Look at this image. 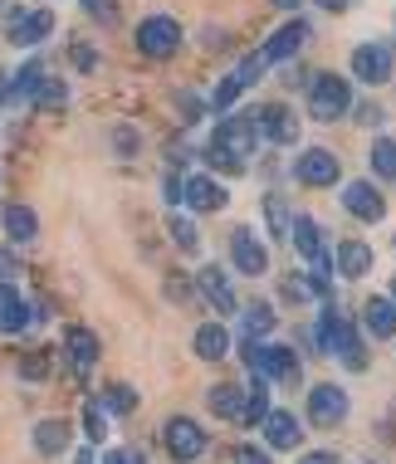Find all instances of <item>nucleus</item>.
I'll list each match as a JSON object with an SVG mask.
<instances>
[{
    "label": "nucleus",
    "instance_id": "1",
    "mask_svg": "<svg viewBox=\"0 0 396 464\" xmlns=\"http://www.w3.org/2000/svg\"><path fill=\"white\" fill-rule=\"evenodd\" d=\"M353 112V79L343 73H308V118L343 122Z\"/></svg>",
    "mask_w": 396,
    "mask_h": 464
},
{
    "label": "nucleus",
    "instance_id": "2",
    "mask_svg": "<svg viewBox=\"0 0 396 464\" xmlns=\"http://www.w3.org/2000/svg\"><path fill=\"white\" fill-rule=\"evenodd\" d=\"M348 411H353V401L343 392V382H308L304 386V420L314 430H338L348 420Z\"/></svg>",
    "mask_w": 396,
    "mask_h": 464
},
{
    "label": "nucleus",
    "instance_id": "3",
    "mask_svg": "<svg viewBox=\"0 0 396 464\" xmlns=\"http://www.w3.org/2000/svg\"><path fill=\"white\" fill-rule=\"evenodd\" d=\"M162 450L171 464H196L210 450V430L196 416H167L162 420Z\"/></svg>",
    "mask_w": 396,
    "mask_h": 464
},
{
    "label": "nucleus",
    "instance_id": "4",
    "mask_svg": "<svg viewBox=\"0 0 396 464\" xmlns=\"http://www.w3.org/2000/svg\"><path fill=\"white\" fill-rule=\"evenodd\" d=\"M357 328V323L343 313L338 304H328L324 298V308H318V318H314V328L304 333V343L314 347V357H338V347L348 343V333Z\"/></svg>",
    "mask_w": 396,
    "mask_h": 464
},
{
    "label": "nucleus",
    "instance_id": "5",
    "mask_svg": "<svg viewBox=\"0 0 396 464\" xmlns=\"http://www.w3.org/2000/svg\"><path fill=\"white\" fill-rule=\"evenodd\" d=\"M196 279V298L210 304V313H220V318H240V298H235V284H230V269L226 265H201L191 274Z\"/></svg>",
    "mask_w": 396,
    "mask_h": 464
},
{
    "label": "nucleus",
    "instance_id": "6",
    "mask_svg": "<svg viewBox=\"0 0 396 464\" xmlns=\"http://www.w3.org/2000/svg\"><path fill=\"white\" fill-rule=\"evenodd\" d=\"M230 269L240 279H265L269 274V245L259 240L255 225H235L230 230Z\"/></svg>",
    "mask_w": 396,
    "mask_h": 464
},
{
    "label": "nucleus",
    "instance_id": "7",
    "mask_svg": "<svg viewBox=\"0 0 396 464\" xmlns=\"http://www.w3.org/2000/svg\"><path fill=\"white\" fill-rule=\"evenodd\" d=\"M294 181L308 186V191H328V186H343V161L328 147H304L294 157Z\"/></svg>",
    "mask_w": 396,
    "mask_h": 464
},
{
    "label": "nucleus",
    "instance_id": "8",
    "mask_svg": "<svg viewBox=\"0 0 396 464\" xmlns=\"http://www.w3.org/2000/svg\"><path fill=\"white\" fill-rule=\"evenodd\" d=\"M304 353H294L289 343H275V337H265L259 343V376H265L269 386H299L304 382Z\"/></svg>",
    "mask_w": 396,
    "mask_h": 464
},
{
    "label": "nucleus",
    "instance_id": "9",
    "mask_svg": "<svg viewBox=\"0 0 396 464\" xmlns=\"http://www.w3.org/2000/svg\"><path fill=\"white\" fill-rule=\"evenodd\" d=\"M132 40H138L142 59H171L181 49V24L171 15H142L138 30H132Z\"/></svg>",
    "mask_w": 396,
    "mask_h": 464
},
{
    "label": "nucleus",
    "instance_id": "10",
    "mask_svg": "<svg viewBox=\"0 0 396 464\" xmlns=\"http://www.w3.org/2000/svg\"><path fill=\"white\" fill-rule=\"evenodd\" d=\"M348 69H353V79H357V83H367V89H382V83H391L396 59H391V49L382 44V40H367V44H357V49H353Z\"/></svg>",
    "mask_w": 396,
    "mask_h": 464
},
{
    "label": "nucleus",
    "instance_id": "11",
    "mask_svg": "<svg viewBox=\"0 0 396 464\" xmlns=\"http://www.w3.org/2000/svg\"><path fill=\"white\" fill-rule=\"evenodd\" d=\"M338 191H343L338 196L343 210H348L357 225H382V220H387V196H382L377 181H343Z\"/></svg>",
    "mask_w": 396,
    "mask_h": 464
},
{
    "label": "nucleus",
    "instance_id": "12",
    "mask_svg": "<svg viewBox=\"0 0 396 464\" xmlns=\"http://www.w3.org/2000/svg\"><path fill=\"white\" fill-rule=\"evenodd\" d=\"M210 142H220L226 152H235V157L250 161V157H255V147H259L255 112H220V118H216V132H210Z\"/></svg>",
    "mask_w": 396,
    "mask_h": 464
},
{
    "label": "nucleus",
    "instance_id": "13",
    "mask_svg": "<svg viewBox=\"0 0 396 464\" xmlns=\"http://www.w3.org/2000/svg\"><path fill=\"white\" fill-rule=\"evenodd\" d=\"M5 24H10V44H20V49H40L49 34H54V10L40 5V10H20V5H10L5 10Z\"/></svg>",
    "mask_w": 396,
    "mask_h": 464
},
{
    "label": "nucleus",
    "instance_id": "14",
    "mask_svg": "<svg viewBox=\"0 0 396 464\" xmlns=\"http://www.w3.org/2000/svg\"><path fill=\"white\" fill-rule=\"evenodd\" d=\"M181 206H187L191 216H220V210L230 206V191H226V181L210 177V171H191L187 191H181Z\"/></svg>",
    "mask_w": 396,
    "mask_h": 464
},
{
    "label": "nucleus",
    "instance_id": "15",
    "mask_svg": "<svg viewBox=\"0 0 396 464\" xmlns=\"http://www.w3.org/2000/svg\"><path fill=\"white\" fill-rule=\"evenodd\" d=\"M255 128H259V142L294 147L299 142V112L289 103H265V108H255Z\"/></svg>",
    "mask_w": 396,
    "mask_h": 464
},
{
    "label": "nucleus",
    "instance_id": "16",
    "mask_svg": "<svg viewBox=\"0 0 396 464\" xmlns=\"http://www.w3.org/2000/svg\"><path fill=\"white\" fill-rule=\"evenodd\" d=\"M259 430H265V450H275V455H294V450H304V416H294L289 406H275Z\"/></svg>",
    "mask_w": 396,
    "mask_h": 464
},
{
    "label": "nucleus",
    "instance_id": "17",
    "mask_svg": "<svg viewBox=\"0 0 396 464\" xmlns=\"http://www.w3.org/2000/svg\"><path fill=\"white\" fill-rule=\"evenodd\" d=\"M372 269H377V255H372V245L367 240H338L333 245V274L338 279H348V284H362V279H372Z\"/></svg>",
    "mask_w": 396,
    "mask_h": 464
},
{
    "label": "nucleus",
    "instance_id": "18",
    "mask_svg": "<svg viewBox=\"0 0 396 464\" xmlns=\"http://www.w3.org/2000/svg\"><path fill=\"white\" fill-rule=\"evenodd\" d=\"M191 353L201 357V362H226L235 353V333H230V323L226 318H210V323H196V333H191Z\"/></svg>",
    "mask_w": 396,
    "mask_h": 464
},
{
    "label": "nucleus",
    "instance_id": "19",
    "mask_svg": "<svg viewBox=\"0 0 396 464\" xmlns=\"http://www.w3.org/2000/svg\"><path fill=\"white\" fill-rule=\"evenodd\" d=\"M30 328H34L30 298L20 294L15 279H0V333H5V337H20V333H30Z\"/></svg>",
    "mask_w": 396,
    "mask_h": 464
},
{
    "label": "nucleus",
    "instance_id": "20",
    "mask_svg": "<svg viewBox=\"0 0 396 464\" xmlns=\"http://www.w3.org/2000/svg\"><path fill=\"white\" fill-rule=\"evenodd\" d=\"M0 230H5V245H34L40 240V210L24 206V200H5L0 206Z\"/></svg>",
    "mask_w": 396,
    "mask_h": 464
},
{
    "label": "nucleus",
    "instance_id": "21",
    "mask_svg": "<svg viewBox=\"0 0 396 464\" xmlns=\"http://www.w3.org/2000/svg\"><path fill=\"white\" fill-rule=\"evenodd\" d=\"M64 357H69V367L79 372V376H89L98 362H103V343H98L93 328L73 323V328H64Z\"/></svg>",
    "mask_w": 396,
    "mask_h": 464
},
{
    "label": "nucleus",
    "instance_id": "22",
    "mask_svg": "<svg viewBox=\"0 0 396 464\" xmlns=\"http://www.w3.org/2000/svg\"><path fill=\"white\" fill-rule=\"evenodd\" d=\"M308 34H314V24H308L304 15H294L289 24H279V30L269 34V40L259 44V49H265V59H269V64H289V59H294V54H299V49L308 44Z\"/></svg>",
    "mask_w": 396,
    "mask_h": 464
},
{
    "label": "nucleus",
    "instance_id": "23",
    "mask_svg": "<svg viewBox=\"0 0 396 464\" xmlns=\"http://www.w3.org/2000/svg\"><path fill=\"white\" fill-rule=\"evenodd\" d=\"M357 323H362V333L372 337V343H396V304L387 294H372L357 313Z\"/></svg>",
    "mask_w": 396,
    "mask_h": 464
},
{
    "label": "nucleus",
    "instance_id": "24",
    "mask_svg": "<svg viewBox=\"0 0 396 464\" xmlns=\"http://www.w3.org/2000/svg\"><path fill=\"white\" fill-rule=\"evenodd\" d=\"M69 445H73V425H69V420H59V416H49V420H34V430H30V450H34V455H44V459H59Z\"/></svg>",
    "mask_w": 396,
    "mask_h": 464
},
{
    "label": "nucleus",
    "instance_id": "25",
    "mask_svg": "<svg viewBox=\"0 0 396 464\" xmlns=\"http://www.w3.org/2000/svg\"><path fill=\"white\" fill-rule=\"evenodd\" d=\"M269 392H275V386H269L259 372H250V382H245V411H240V420H235L240 430H259V425H265V416L275 411Z\"/></svg>",
    "mask_w": 396,
    "mask_h": 464
},
{
    "label": "nucleus",
    "instance_id": "26",
    "mask_svg": "<svg viewBox=\"0 0 396 464\" xmlns=\"http://www.w3.org/2000/svg\"><path fill=\"white\" fill-rule=\"evenodd\" d=\"M206 406H210V416L216 420H240V411H245V382H216L206 392Z\"/></svg>",
    "mask_w": 396,
    "mask_h": 464
},
{
    "label": "nucleus",
    "instance_id": "27",
    "mask_svg": "<svg viewBox=\"0 0 396 464\" xmlns=\"http://www.w3.org/2000/svg\"><path fill=\"white\" fill-rule=\"evenodd\" d=\"M279 333V313L275 304L255 298V304H240V337H275Z\"/></svg>",
    "mask_w": 396,
    "mask_h": 464
},
{
    "label": "nucleus",
    "instance_id": "28",
    "mask_svg": "<svg viewBox=\"0 0 396 464\" xmlns=\"http://www.w3.org/2000/svg\"><path fill=\"white\" fill-rule=\"evenodd\" d=\"M15 376L24 386H44L49 376H54V353L49 347H30V353L15 357Z\"/></svg>",
    "mask_w": 396,
    "mask_h": 464
},
{
    "label": "nucleus",
    "instance_id": "29",
    "mask_svg": "<svg viewBox=\"0 0 396 464\" xmlns=\"http://www.w3.org/2000/svg\"><path fill=\"white\" fill-rule=\"evenodd\" d=\"M196 157H201V171H210V177H245V171H250V161L226 152L220 142H206Z\"/></svg>",
    "mask_w": 396,
    "mask_h": 464
},
{
    "label": "nucleus",
    "instance_id": "30",
    "mask_svg": "<svg viewBox=\"0 0 396 464\" xmlns=\"http://www.w3.org/2000/svg\"><path fill=\"white\" fill-rule=\"evenodd\" d=\"M167 235L181 255H201V225H196L191 210H171L167 216Z\"/></svg>",
    "mask_w": 396,
    "mask_h": 464
},
{
    "label": "nucleus",
    "instance_id": "31",
    "mask_svg": "<svg viewBox=\"0 0 396 464\" xmlns=\"http://www.w3.org/2000/svg\"><path fill=\"white\" fill-rule=\"evenodd\" d=\"M98 401H103V411L113 420L118 416H132V411L142 406V396H138V386H132V382H108L103 392H98Z\"/></svg>",
    "mask_w": 396,
    "mask_h": 464
},
{
    "label": "nucleus",
    "instance_id": "32",
    "mask_svg": "<svg viewBox=\"0 0 396 464\" xmlns=\"http://www.w3.org/2000/svg\"><path fill=\"white\" fill-rule=\"evenodd\" d=\"M108 411H103V401L98 396H89L83 401V411H79V435H83V445H103L108 440Z\"/></svg>",
    "mask_w": 396,
    "mask_h": 464
},
{
    "label": "nucleus",
    "instance_id": "33",
    "mask_svg": "<svg viewBox=\"0 0 396 464\" xmlns=\"http://www.w3.org/2000/svg\"><path fill=\"white\" fill-rule=\"evenodd\" d=\"M279 304H289V308H314L318 304V294H314V284H308L304 269L279 274Z\"/></svg>",
    "mask_w": 396,
    "mask_h": 464
},
{
    "label": "nucleus",
    "instance_id": "34",
    "mask_svg": "<svg viewBox=\"0 0 396 464\" xmlns=\"http://www.w3.org/2000/svg\"><path fill=\"white\" fill-rule=\"evenodd\" d=\"M30 103H34V108H44V112H64V108H69V83H64V79H54V73H44V79L34 83Z\"/></svg>",
    "mask_w": 396,
    "mask_h": 464
},
{
    "label": "nucleus",
    "instance_id": "35",
    "mask_svg": "<svg viewBox=\"0 0 396 464\" xmlns=\"http://www.w3.org/2000/svg\"><path fill=\"white\" fill-rule=\"evenodd\" d=\"M338 362H343L348 372H367V367H372V353H367V333H362V323H357V328L348 333V343L338 347Z\"/></svg>",
    "mask_w": 396,
    "mask_h": 464
},
{
    "label": "nucleus",
    "instance_id": "36",
    "mask_svg": "<svg viewBox=\"0 0 396 464\" xmlns=\"http://www.w3.org/2000/svg\"><path fill=\"white\" fill-rule=\"evenodd\" d=\"M367 161H372V177L396 186V137H377L372 152H367Z\"/></svg>",
    "mask_w": 396,
    "mask_h": 464
},
{
    "label": "nucleus",
    "instance_id": "37",
    "mask_svg": "<svg viewBox=\"0 0 396 464\" xmlns=\"http://www.w3.org/2000/svg\"><path fill=\"white\" fill-rule=\"evenodd\" d=\"M265 225H269V235H275L279 245L289 240L294 216H289V206H284V196H279V191H269V196H265Z\"/></svg>",
    "mask_w": 396,
    "mask_h": 464
},
{
    "label": "nucleus",
    "instance_id": "38",
    "mask_svg": "<svg viewBox=\"0 0 396 464\" xmlns=\"http://www.w3.org/2000/svg\"><path fill=\"white\" fill-rule=\"evenodd\" d=\"M108 147H113V157H122V161H132L142 152V132L132 128V122H118L113 132H108Z\"/></svg>",
    "mask_w": 396,
    "mask_h": 464
},
{
    "label": "nucleus",
    "instance_id": "39",
    "mask_svg": "<svg viewBox=\"0 0 396 464\" xmlns=\"http://www.w3.org/2000/svg\"><path fill=\"white\" fill-rule=\"evenodd\" d=\"M269 69H275V64H269V59H265V49H255V54H245V59H240V64H235V69H230V73H235V79H240V83H245V89H255V83H259V79H265V73H269Z\"/></svg>",
    "mask_w": 396,
    "mask_h": 464
},
{
    "label": "nucleus",
    "instance_id": "40",
    "mask_svg": "<svg viewBox=\"0 0 396 464\" xmlns=\"http://www.w3.org/2000/svg\"><path fill=\"white\" fill-rule=\"evenodd\" d=\"M240 93H245V83L235 79V73H226V79L216 83V93H210V112H230L235 103H240Z\"/></svg>",
    "mask_w": 396,
    "mask_h": 464
},
{
    "label": "nucleus",
    "instance_id": "41",
    "mask_svg": "<svg viewBox=\"0 0 396 464\" xmlns=\"http://www.w3.org/2000/svg\"><path fill=\"white\" fill-rule=\"evenodd\" d=\"M177 112H181L187 122H201V112H210V98L191 93V89H181V93H177Z\"/></svg>",
    "mask_w": 396,
    "mask_h": 464
},
{
    "label": "nucleus",
    "instance_id": "42",
    "mask_svg": "<svg viewBox=\"0 0 396 464\" xmlns=\"http://www.w3.org/2000/svg\"><path fill=\"white\" fill-rule=\"evenodd\" d=\"M230 464H275V450H265V445H255V440H240Z\"/></svg>",
    "mask_w": 396,
    "mask_h": 464
},
{
    "label": "nucleus",
    "instance_id": "43",
    "mask_svg": "<svg viewBox=\"0 0 396 464\" xmlns=\"http://www.w3.org/2000/svg\"><path fill=\"white\" fill-rule=\"evenodd\" d=\"M157 191H162V206H171V210H177V206H181V191H187V177H177V171H167Z\"/></svg>",
    "mask_w": 396,
    "mask_h": 464
},
{
    "label": "nucleus",
    "instance_id": "44",
    "mask_svg": "<svg viewBox=\"0 0 396 464\" xmlns=\"http://www.w3.org/2000/svg\"><path fill=\"white\" fill-rule=\"evenodd\" d=\"M69 64L83 69V73H93V69H98V49H93V44H73V49H69Z\"/></svg>",
    "mask_w": 396,
    "mask_h": 464
},
{
    "label": "nucleus",
    "instance_id": "45",
    "mask_svg": "<svg viewBox=\"0 0 396 464\" xmlns=\"http://www.w3.org/2000/svg\"><path fill=\"white\" fill-rule=\"evenodd\" d=\"M191 294H196V279L187 284L181 274H171V279H167V298H171V304H191Z\"/></svg>",
    "mask_w": 396,
    "mask_h": 464
},
{
    "label": "nucleus",
    "instance_id": "46",
    "mask_svg": "<svg viewBox=\"0 0 396 464\" xmlns=\"http://www.w3.org/2000/svg\"><path fill=\"white\" fill-rule=\"evenodd\" d=\"M357 122H362V128H382V122H387V108L382 103H357Z\"/></svg>",
    "mask_w": 396,
    "mask_h": 464
},
{
    "label": "nucleus",
    "instance_id": "47",
    "mask_svg": "<svg viewBox=\"0 0 396 464\" xmlns=\"http://www.w3.org/2000/svg\"><path fill=\"white\" fill-rule=\"evenodd\" d=\"M83 15H93L98 24H113V0H79Z\"/></svg>",
    "mask_w": 396,
    "mask_h": 464
},
{
    "label": "nucleus",
    "instance_id": "48",
    "mask_svg": "<svg viewBox=\"0 0 396 464\" xmlns=\"http://www.w3.org/2000/svg\"><path fill=\"white\" fill-rule=\"evenodd\" d=\"M98 464H147V459L138 455V450H108V455L98 459Z\"/></svg>",
    "mask_w": 396,
    "mask_h": 464
},
{
    "label": "nucleus",
    "instance_id": "49",
    "mask_svg": "<svg viewBox=\"0 0 396 464\" xmlns=\"http://www.w3.org/2000/svg\"><path fill=\"white\" fill-rule=\"evenodd\" d=\"M299 464H343V459L333 455V450H304V455H299Z\"/></svg>",
    "mask_w": 396,
    "mask_h": 464
},
{
    "label": "nucleus",
    "instance_id": "50",
    "mask_svg": "<svg viewBox=\"0 0 396 464\" xmlns=\"http://www.w3.org/2000/svg\"><path fill=\"white\" fill-rule=\"evenodd\" d=\"M15 274H20V259L10 249H0V279H15Z\"/></svg>",
    "mask_w": 396,
    "mask_h": 464
},
{
    "label": "nucleus",
    "instance_id": "51",
    "mask_svg": "<svg viewBox=\"0 0 396 464\" xmlns=\"http://www.w3.org/2000/svg\"><path fill=\"white\" fill-rule=\"evenodd\" d=\"M30 308H34V323H49V318H54V304H49V298H30Z\"/></svg>",
    "mask_w": 396,
    "mask_h": 464
},
{
    "label": "nucleus",
    "instance_id": "52",
    "mask_svg": "<svg viewBox=\"0 0 396 464\" xmlns=\"http://www.w3.org/2000/svg\"><path fill=\"white\" fill-rule=\"evenodd\" d=\"M314 5H318V10H328V15H343V10L353 5V0H314Z\"/></svg>",
    "mask_w": 396,
    "mask_h": 464
},
{
    "label": "nucleus",
    "instance_id": "53",
    "mask_svg": "<svg viewBox=\"0 0 396 464\" xmlns=\"http://www.w3.org/2000/svg\"><path fill=\"white\" fill-rule=\"evenodd\" d=\"M269 5H275V10H289V15H294V10H304L308 0H269Z\"/></svg>",
    "mask_w": 396,
    "mask_h": 464
},
{
    "label": "nucleus",
    "instance_id": "54",
    "mask_svg": "<svg viewBox=\"0 0 396 464\" xmlns=\"http://www.w3.org/2000/svg\"><path fill=\"white\" fill-rule=\"evenodd\" d=\"M73 464H98V455H93V445H83L79 455H73Z\"/></svg>",
    "mask_w": 396,
    "mask_h": 464
},
{
    "label": "nucleus",
    "instance_id": "55",
    "mask_svg": "<svg viewBox=\"0 0 396 464\" xmlns=\"http://www.w3.org/2000/svg\"><path fill=\"white\" fill-rule=\"evenodd\" d=\"M387 298H391V304H396V274H391V279H387Z\"/></svg>",
    "mask_w": 396,
    "mask_h": 464
},
{
    "label": "nucleus",
    "instance_id": "56",
    "mask_svg": "<svg viewBox=\"0 0 396 464\" xmlns=\"http://www.w3.org/2000/svg\"><path fill=\"white\" fill-rule=\"evenodd\" d=\"M362 464H377V459H362Z\"/></svg>",
    "mask_w": 396,
    "mask_h": 464
},
{
    "label": "nucleus",
    "instance_id": "57",
    "mask_svg": "<svg viewBox=\"0 0 396 464\" xmlns=\"http://www.w3.org/2000/svg\"><path fill=\"white\" fill-rule=\"evenodd\" d=\"M391 249H396V235H391Z\"/></svg>",
    "mask_w": 396,
    "mask_h": 464
},
{
    "label": "nucleus",
    "instance_id": "58",
    "mask_svg": "<svg viewBox=\"0 0 396 464\" xmlns=\"http://www.w3.org/2000/svg\"><path fill=\"white\" fill-rule=\"evenodd\" d=\"M0 10H5V0H0Z\"/></svg>",
    "mask_w": 396,
    "mask_h": 464
}]
</instances>
